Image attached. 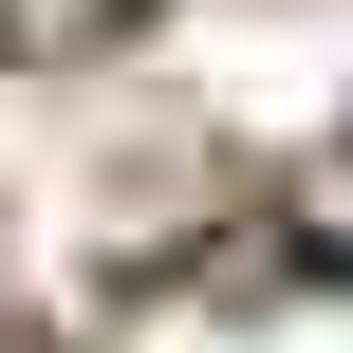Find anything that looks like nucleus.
<instances>
[{
    "label": "nucleus",
    "instance_id": "nucleus-2",
    "mask_svg": "<svg viewBox=\"0 0 353 353\" xmlns=\"http://www.w3.org/2000/svg\"><path fill=\"white\" fill-rule=\"evenodd\" d=\"M298 242H316V261H353V168H316V186H298Z\"/></svg>",
    "mask_w": 353,
    "mask_h": 353
},
{
    "label": "nucleus",
    "instance_id": "nucleus-1",
    "mask_svg": "<svg viewBox=\"0 0 353 353\" xmlns=\"http://www.w3.org/2000/svg\"><path fill=\"white\" fill-rule=\"evenodd\" d=\"M93 19H112V0H0V37H19V56H56V37H93Z\"/></svg>",
    "mask_w": 353,
    "mask_h": 353
}]
</instances>
